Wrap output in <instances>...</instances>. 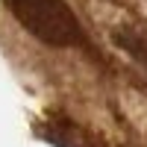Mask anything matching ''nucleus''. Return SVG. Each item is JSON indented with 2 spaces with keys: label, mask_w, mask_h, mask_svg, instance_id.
<instances>
[]
</instances>
